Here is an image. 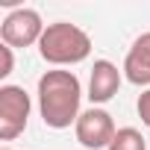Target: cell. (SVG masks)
I'll use <instances>...</instances> for the list:
<instances>
[{
    "label": "cell",
    "instance_id": "obj_5",
    "mask_svg": "<svg viewBox=\"0 0 150 150\" xmlns=\"http://www.w3.org/2000/svg\"><path fill=\"white\" fill-rule=\"evenodd\" d=\"M74 132H77V141H80L86 150H103V147L112 144V138H115L118 129H115V121H112V115H109L106 109L91 106V109H86V112L77 118Z\"/></svg>",
    "mask_w": 150,
    "mask_h": 150
},
{
    "label": "cell",
    "instance_id": "obj_7",
    "mask_svg": "<svg viewBox=\"0 0 150 150\" xmlns=\"http://www.w3.org/2000/svg\"><path fill=\"white\" fill-rule=\"evenodd\" d=\"M124 77L132 86H150V33H141L132 41L124 59Z\"/></svg>",
    "mask_w": 150,
    "mask_h": 150
},
{
    "label": "cell",
    "instance_id": "obj_3",
    "mask_svg": "<svg viewBox=\"0 0 150 150\" xmlns=\"http://www.w3.org/2000/svg\"><path fill=\"white\" fill-rule=\"evenodd\" d=\"M33 100L21 86H3L0 88V138L12 141L27 129Z\"/></svg>",
    "mask_w": 150,
    "mask_h": 150
},
{
    "label": "cell",
    "instance_id": "obj_6",
    "mask_svg": "<svg viewBox=\"0 0 150 150\" xmlns=\"http://www.w3.org/2000/svg\"><path fill=\"white\" fill-rule=\"evenodd\" d=\"M121 88V71L109 59H97L88 77V100L91 103H109Z\"/></svg>",
    "mask_w": 150,
    "mask_h": 150
},
{
    "label": "cell",
    "instance_id": "obj_8",
    "mask_svg": "<svg viewBox=\"0 0 150 150\" xmlns=\"http://www.w3.org/2000/svg\"><path fill=\"white\" fill-rule=\"evenodd\" d=\"M106 150H147V141L135 127H121Z\"/></svg>",
    "mask_w": 150,
    "mask_h": 150
},
{
    "label": "cell",
    "instance_id": "obj_10",
    "mask_svg": "<svg viewBox=\"0 0 150 150\" xmlns=\"http://www.w3.org/2000/svg\"><path fill=\"white\" fill-rule=\"evenodd\" d=\"M12 74V47L0 44V77H9Z\"/></svg>",
    "mask_w": 150,
    "mask_h": 150
},
{
    "label": "cell",
    "instance_id": "obj_4",
    "mask_svg": "<svg viewBox=\"0 0 150 150\" xmlns=\"http://www.w3.org/2000/svg\"><path fill=\"white\" fill-rule=\"evenodd\" d=\"M44 24H41V15L35 9H15L6 15V21L0 24V38H3V44L9 47H30V44H38L41 35H44Z\"/></svg>",
    "mask_w": 150,
    "mask_h": 150
},
{
    "label": "cell",
    "instance_id": "obj_9",
    "mask_svg": "<svg viewBox=\"0 0 150 150\" xmlns=\"http://www.w3.org/2000/svg\"><path fill=\"white\" fill-rule=\"evenodd\" d=\"M138 118H141V124L150 129V88L138 94Z\"/></svg>",
    "mask_w": 150,
    "mask_h": 150
},
{
    "label": "cell",
    "instance_id": "obj_2",
    "mask_svg": "<svg viewBox=\"0 0 150 150\" xmlns=\"http://www.w3.org/2000/svg\"><path fill=\"white\" fill-rule=\"evenodd\" d=\"M38 53L50 65H80L91 53V38L77 24L56 21V24H47V30L38 41Z\"/></svg>",
    "mask_w": 150,
    "mask_h": 150
},
{
    "label": "cell",
    "instance_id": "obj_1",
    "mask_svg": "<svg viewBox=\"0 0 150 150\" xmlns=\"http://www.w3.org/2000/svg\"><path fill=\"white\" fill-rule=\"evenodd\" d=\"M83 100V86L74 71H47L38 77V112L53 129H68L77 124Z\"/></svg>",
    "mask_w": 150,
    "mask_h": 150
}]
</instances>
